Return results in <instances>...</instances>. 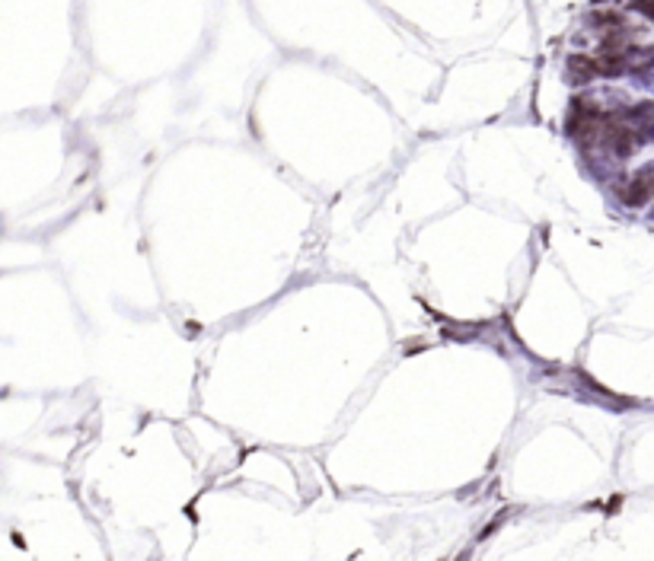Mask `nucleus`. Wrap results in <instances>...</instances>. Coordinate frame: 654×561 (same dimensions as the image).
I'll return each instance as SVG.
<instances>
[{
	"label": "nucleus",
	"instance_id": "1",
	"mask_svg": "<svg viewBox=\"0 0 654 561\" xmlns=\"http://www.w3.org/2000/svg\"><path fill=\"white\" fill-rule=\"evenodd\" d=\"M619 195H622V201L632 204V208H639V204H645L649 198H654V166H645L642 173H636V176L629 179V186L622 188Z\"/></svg>",
	"mask_w": 654,
	"mask_h": 561
},
{
	"label": "nucleus",
	"instance_id": "2",
	"mask_svg": "<svg viewBox=\"0 0 654 561\" xmlns=\"http://www.w3.org/2000/svg\"><path fill=\"white\" fill-rule=\"evenodd\" d=\"M632 3H636V7H639L642 13H649V16L654 20V0H632Z\"/></svg>",
	"mask_w": 654,
	"mask_h": 561
}]
</instances>
